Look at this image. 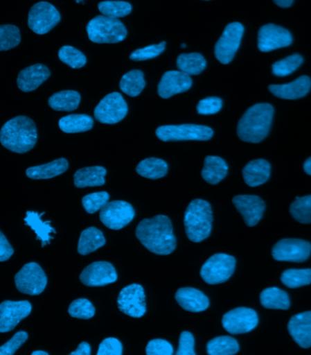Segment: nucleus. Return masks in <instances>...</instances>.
Masks as SVG:
<instances>
[{
  "mask_svg": "<svg viewBox=\"0 0 311 355\" xmlns=\"http://www.w3.org/2000/svg\"><path fill=\"white\" fill-rule=\"evenodd\" d=\"M211 206L204 200L196 199L188 205L185 211L184 225L186 234L193 243L206 240L211 234Z\"/></svg>",
  "mask_w": 311,
  "mask_h": 355,
  "instance_id": "obj_4",
  "label": "nucleus"
},
{
  "mask_svg": "<svg viewBox=\"0 0 311 355\" xmlns=\"http://www.w3.org/2000/svg\"><path fill=\"white\" fill-rule=\"evenodd\" d=\"M243 33L244 27L240 23L233 22L226 26L215 46V56L220 63L226 65L233 60L240 48Z\"/></svg>",
  "mask_w": 311,
  "mask_h": 355,
  "instance_id": "obj_11",
  "label": "nucleus"
},
{
  "mask_svg": "<svg viewBox=\"0 0 311 355\" xmlns=\"http://www.w3.org/2000/svg\"><path fill=\"white\" fill-rule=\"evenodd\" d=\"M135 211L132 205L123 200L107 202L100 211L101 223L109 229L118 231L132 222Z\"/></svg>",
  "mask_w": 311,
  "mask_h": 355,
  "instance_id": "obj_10",
  "label": "nucleus"
},
{
  "mask_svg": "<svg viewBox=\"0 0 311 355\" xmlns=\"http://www.w3.org/2000/svg\"><path fill=\"white\" fill-rule=\"evenodd\" d=\"M229 167L223 159L217 156L206 157L202 176L209 184L215 185L225 179Z\"/></svg>",
  "mask_w": 311,
  "mask_h": 355,
  "instance_id": "obj_29",
  "label": "nucleus"
},
{
  "mask_svg": "<svg viewBox=\"0 0 311 355\" xmlns=\"http://www.w3.org/2000/svg\"><path fill=\"white\" fill-rule=\"evenodd\" d=\"M195 340L190 331H182L179 336L177 355H196L194 349Z\"/></svg>",
  "mask_w": 311,
  "mask_h": 355,
  "instance_id": "obj_51",
  "label": "nucleus"
},
{
  "mask_svg": "<svg viewBox=\"0 0 311 355\" xmlns=\"http://www.w3.org/2000/svg\"><path fill=\"white\" fill-rule=\"evenodd\" d=\"M303 168L305 173L311 176V157L305 162Z\"/></svg>",
  "mask_w": 311,
  "mask_h": 355,
  "instance_id": "obj_55",
  "label": "nucleus"
},
{
  "mask_svg": "<svg viewBox=\"0 0 311 355\" xmlns=\"http://www.w3.org/2000/svg\"><path fill=\"white\" fill-rule=\"evenodd\" d=\"M145 86L146 83H145L143 72L138 69L127 72L121 78L119 83L122 92L130 97H136L141 94Z\"/></svg>",
  "mask_w": 311,
  "mask_h": 355,
  "instance_id": "obj_36",
  "label": "nucleus"
},
{
  "mask_svg": "<svg viewBox=\"0 0 311 355\" xmlns=\"http://www.w3.org/2000/svg\"><path fill=\"white\" fill-rule=\"evenodd\" d=\"M186 46H187V45H186V44H181V48H182V49H184V48H186Z\"/></svg>",
  "mask_w": 311,
  "mask_h": 355,
  "instance_id": "obj_57",
  "label": "nucleus"
},
{
  "mask_svg": "<svg viewBox=\"0 0 311 355\" xmlns=\"http://www.w3.org/2000/svg\"><path fill=\"white\" fill-rule=\"evenodd\" d=\"M69 162L66 159H57L46 164L35 166L26 171L27 176L32 180H46L61 175L68 170Z\"/></svg>",
  "mask_w": 311,
  "mask_h": 355,
  "instance_id": "obj_27",
  "label": "nucleus"
},
{
  "mask_svg": "<svg viewBox=\"0 0 311 355\" xmlns=\"http://www.w3.org/2000/svg\"><path fill=\"white\" fill-rule=\"evenodd\" d=\"M292 43L290 31L274 24H267L260 28L258 34V48L260 51L269 52L285 48Z\"/></svg>",
  "mask_w": 311,
  "mask_h": 355,
  "instance_id": "obj_17",
  "label": "nucleus"
},
{
  "mask_svg": "<svg viewBox=\"0 0 311 355\" xmlns=\"http://www.w3.org/2000/svg\"><path fill=\"white\" fill-rule=\"evenodd\" d=\"M175 298L183 309L191 313H202L209 306L208 297L195 288H180L176 293Z\"/></svg>",
  "mask_w": 311,
  "mask_h": 355,
  "instance_id": "obj_24",
  "label": "nucleus"
},
{
  "mask_svg": "<svg viewBox=\"0 0 311 355\" xmlns=\"http://www.w3.org/2000/svg\"><path fill=\"white\" fill-rule=\"evenodd\" d=\"M105 243L106 239L103 232L95 227H89L81 232L78 240V252L80 255H88L103 247Z\"/></svg>",
  "mask_w": 311,
  "mask_h": 355,
  "instance_id": "obj_30",
  "label": "nucleus"
},
{
  "mask_svg": "<svg viewBox=\"0 0 311 355\" xmlns=\"http://www.w3.org/2000/svg\"><path fill=\"white\" fill-rule=\"evenodd\" d=\"M285 286L295 289L311 284V269H289L281 275Z\"/></svg>",
  "mask_w": 311,
  "mask_h": 355,
  "instance_id": "obj_38",
  "label": "nucleus"
},
{
  "mask_svg": "<svg viewBox=\"0 0 311 355\" xmlns=\"http://www.w3.org/2000/svg\"><path fill=\"white\" fill-rule=\"evenodd\" d=\"M156 135L162 141H205L212 138L213 130L202 125H165L157 129Z\"/></svg>",
  "mask_w": 311,
  "mask_h": 355,
  "instance_id": "obj_6",
  "label": "nucleus"
},
{
  "mask_svg": "<svg viewBox=\"0 0 311 355\" xmlns=\"http://www.w3.org/2000/svg\"><path fill=\"white\" fill-rule=\"evenodd\" d=\"M106 174V168L100 166L80 168L74 174V184L80 189L103 186Z\"/></svg>",
  "mask_w": 311,
  "mask_h": 355,
  "instance_id": "obj_26",
  "label": "nucleus"
},
{
  "mask_svg": "<svg viewBox=\"0 0 311 355\" xmlns=\"http://www.w3.org/2000/svg\"><path fill=\"white\" fill-rule=\"evenodd\" d=\"M193 86L190 76L180 71L166 72L158 86V93L162 98H168L187 92Z\"/></svg>",
  "mask_w": 311,
  "mask_h": 355,
  "instance_id": "obj_20",
  "label": "nucleus"
},
{
  "mask_svg": "<svg viewBox=\"0 0 311 355\" xmlns=\"http://www.w3.org/2000/svg\"><path fill=\"white\" fill-rule=\"evenodd\" d=\"M244 180L249 187L263 185L269 179L270 164L265 159H254L243 168Z\"/></svg>",
  "mask_w": 311,
  "mask_h": 355,
  "instance_id": "obj_25",
  "label": "nucleus"
},
{
  "mask_svg": "<svg viewBox=\"0 0 311 355\" xmlns=\"http://www.w3.org/2000/svg\"><path fill=\"white\" fill-rule=\"evenodd\" d=\"M32 311L30 302L5 301L0 304V333L14 330L22 320L27 318Z\"/></svg>",
  "mask_w": 311,
  "mask_h": 355,
  "instance_id": "obj_16",
  "label": "nucleus"
},
{
  "mask_svg": "<svg viewBox=\"0 0 311 355\" xmlns=\"http://www.w3.org/2000/svg\"><path fill=\"white\" fill-rule=\"evenodd\" d=\"M290 214L296 222L311 223V195L305 197H296L290 208Z\"/></svg>",
  "mask_w": 311,
  "mask_h": 355,
  "instance_id": "obj_39",
  "label": "nucleus"
},
{
  "mask_svg": "<svg viewBox=\"0 0 311 355\" xmlns=\"http://www.w3.org/2000/svg\"><path fill=\"white\" fill-rule=\"evenodd\" d=\"M109 200V193L106 191H100V193H94L86 195L82 199L83 208L89 214H95L100 211L103 206L106 205Z\"/></svg>",
  "mask_w": 311,
  "mask_h": 355,
  "instance_id": "obj_45",
  "label": "nucleus"
},
{
  "mask_svg": "<svg viewBox=\"0 0 311 355\" xmlns=\"http://www.w3.org/2000/svg\"><path fill=\"white\" fill-rule=\"evenodd\" d=\"M139 175L150 180H158L166 176L168 164L163 159L148 158L139 163L136 168Z\"/></svg>",
  "mask_w": 311,
  "mask_h": 355,
  "instance_id": "obj_34",
  "label": "nucleus"
},
{
  "mask_svg": "<svg viewBox=\"0 0 311 355\" xmlns=\"http://www.w3.org/2000/svg\"><path fill=\"white\" fill-rule=\"evenodd\" d=\"M89 40L94 43H118L126 39L127 31L123 23L118 19L97 16L87 26Z\"/></svg>",
  "mask_w": 311,
  "mask_h": 355,
  "instance_id": "obj_5",
  "label": "nucleus"
},
{
  "mask_svg": "<svg viewBox=\"0 0 311 355\" xmlns=\"http://www.w3.org/2000/svg\"><path fill=\"white\" fill-rule=\"evenodd\" d=\"M80 282L89 287H100L117 281L114 266L107 261H95L86 267L80 276Z\"/></svg>",
  "mask_w": 311,
  "mask_h": 355,
  "instance_id": "obj_18",
  "label": "nucleus"
},
{
  "mask_svg": "<svg viewBox=\"0 0 311 355\" xmlns=\"http://www.w3.org/2000/svg\"><path fill=\"white\" fill-rule=\"evenodd\" d=\"M236 267V259L225 253L212 255L202 267L200 275L208 284H220L229 280Z\"/></svg>",
  "mask_w": 311,
  "mask_h": 355,
  "instance_id": "obj_7",
  "label": "nucleus"
},
{
  "mask_svg": "<svg viewBox=\"0 0 311 355\" xmlns=\"http://www.w3.org/2000/svg\"><path fill=\"white\" fill-rule=\"evenodd\" d=\"M148 355H172V345L168 340L162 339L151 340L146 347Z\"/></svg>",
  "mask_w": 311,
  "mask_h": 355,
  "instance_id": "obj_49",
  "label": "nucleus"
},
{
  "mask_svg": "<svg viewBox=\"0 0 311 355\" xmlns=\"http://www.w3.org/2000/svg\"><path fill=\"white\" fill-rule=\"evenodd\" d=\"M80 103V93L75 90H63L55 93L48 100L51 109L57 112H73Z\"/></svg>",
  "mask_w": 311,
  "mask_h": 355,
  "instance_id": "obj_31",
  "label": "nucleus"
},
{
  "mask_svg": "<svg viewBox=\"0 0 311 355\" xmlns=\"http://www.w3.org/2000/svg\"><path fill=\"white\" fill-rule=\"evenodd\" d=\"M127 104L118 92L110 93L96 107L94 115L98 121L104 124H116L126 117Z\"/></svg>",
  "mask_w": 311,
  "mask_h": 355,
  "instance_id": "obj_13",
  "label": "nucleus"
},
{
  "mask_svg": "<svg viewBox=\"0 0 311 355\" xmlns=\"http://www.w3.org/2000/svg\"><path fill=\"white\" fill-rule=\"evenodd\" d=\"M222 107V98L209 97L199 101L197 106V112L200 115H212L219 112Z\"/></svg>",
  "mask_w": 311,
  "mask_h": 355,
  "instance_id": "obj_48",
  "label": "nucleus"
},
{
  "mask_svg": "<svg viewBox=\"0 0 311 355\" xmlns=\"http://www.w3.org/2000/svg\"><path fill=\"white\" fill-rule=\"evenodd\" d=\"M274 114L269 103H258L249 107L238 124V136L241 141L258 144L266 138Z\"/></svg>",
  "mask_w": 311,
  "mask_h": 355,
  "instance_id": "obj_3",
  "label": "nucleus"
},
{
  "mask_svg": "<svg viewBox=\"0 0 311 355\" xmlns=\"http://www.w3.org/2000/svg\"><path fill=\"white\" fill-rule=\"evenodd\" d=\"M146 296L141 284H133L123 288L118 297V309L133 318L146 313Z\"/></svg>",
  "mask_w": 311,
  "mask_h": 355,
  "instance_id": "obj_14",
  "label": "nucleus"
},
{
  "mask_svg": "<svg viewBox=\"0 0 311 355\" xmlns=\"http://www.w3.org/2000/svg\"><path fill=\"white\" fill-rule=\"evenodd\" d=\"M310 253L311 244L298 239H283L272 249V256L276 261L289 263H303L309 259Z\"/></svg>",
  "mask_w": 311,
  "mask_h": 355,
  "instance_id": "obj_12",
  "label": "nucleus"
},
{
  "mask_svg": "<svg viewBox=\"0 0 311 355\" xmlns=\"http://www.w3.org/2000/svg\"><path fill=\"white\" fill-rule=\"evenodd\" d=\"M51 77V71L43 64L28 67L17 76V87L24 92L36 90L43 83Z\"/></svg>",
  "mask_w": 311,
  "mask_h": 355,
  "instance_id": "obj_21",
  "label": "nucleus"
},
{
  "mask_svg": "<svg viewBox=\"0 0 311 355\" xmlns=\"http://www.w3.org/2000/svg\"><path fill=\"white\" fill-rule=\"evenodd\" d=\"M59 58L63 63L72 69L83 68L86 65L85 55L71 46H64L60 49Z\"/></svg>",
  "mask_w": 311,
  "mask_h": 355,
  "instance_id": "obj_43",
  "label": "nucleus"
},
{
  "mask_svg": "<svg viewBox=\"0 0 311 355\" xmlns=\"http://www.w3.org/2000/svg\"><path fill=\"white\" fill-rule=\"evenodd\" d=\"M60 19V14L53 5L42 1L31 8L28 13V25L35 33L44 35L53 30Z\"/></svg>",
  "mask_w": 311,
  "mask_h": 355,
  "instance_id": "obj_9",
  "label": "nucleus"
},
{
  "mask_svg": "<svg viewBox=\"0 0 311 355\" xmlns=\"http://www.w3.org/2000/svg\"><path fill=\"white\" fill-rule=\"evenodd\" d=\"M44 214L45 212L39 214L37 211H27L24 219L26 224L36 234L37 240L42 241V247L51 243V241L53 240L51 234H56V231L51 226V222L42 220Z\"/></svg>",
  "mask_w": 311,
  "mask_h": 355,
  "instance_id": "obj_28",
  "label": "nucleus"
},
{
  "mask_svg": "<svg viewBox=\"0 0 311 355\" xmlns=\"http://www.w3.org/2000/svg\"><path fill=\"white\" fill-rule=\"evenodd\" d=\"M37 141L36 124L26 116L6 122L0 130V142L13 153L23 154L35 147Z\"/></svg>",
  "mask_w": 311,
  "mask_h": 355,
  "instance_id": "obj_2",
  "label": "nucleus"
},
{
  "mask_svg": "<svg viewBox=\"0 0 311 355\" xmlns=\"http://www.w3.org/2000/svg\"><path fill=\"white\" fill-rule=\"evenodd\" d=\"M123 354V347L118 339L106 338L98 346V355H121Z\"/></svg>",
  "mask_w": 311,
  "mask_h": 355,
  "instance_id": "obj_50",
  "label": "nucleus"
},
{
  "mask_svg": "<svg viewBox=\"0 0 311 355\" xmlns=\"http://www.w3.org/2000/svg\"><path fill=\"white\" fill-rule=\"evenodd\" d=\"M91 354V348H90L89 343L83 342L81 343L78 348L74 352H72L71 355H90Z\"/></svg>",
  "mask_w": 311,
  "mask_h": 355,
  "instance_id": "obj_53",
  "label": "nucleus"
},
{
  "mask_svg": "<svg viewBox=\"0 0 311 355\" xmlns=\"http://www.w3.org/2000/svg\"><path fill=\"white\" fill-rule=\"evenodd\" d=\"M69 313L74 318L89 320L95 315V307L88 299L80 298L69 305Z\"/></svg>",
  "mask_w": 311,
  "mask_h": 355,
  "instance_id": "obj_44",
  "label": "nucleus"
},
{
  "mask_svg": "<svg viewBox=\"0 0 311 355\" xmlns=\"http://www.w3.org/2000/svg\"><path fill=\"white\" fill-rule=\"evenodd\" d=\"M32 355H48V353L44 351H36L32 353Z\"/></svg>",
  "mask_w": 311,
  "mask_h": 355,
  "instance_id": "obj_56",
  "label": "nucleus"
},
{
  "mask_svg": "<svg viewBox=\"0 0 311 355\" xmlns=\"http://www.w3.org/2000/svg\"><path fill=\"white\" fill-rule=\"evenodd\" d=\"M166 42L159 43V45H150L145 48L136 49L130 54V60L134 61H144L155 59L165 51Z\"/></svg>",
  "mask_w": 311,
  "mask_h": 355,
  "instance_id": "obj_46",
  "label": "nucleus"
},
{
  "mask_svg": "<svg viewBox=\"0 0 311 355\" xmlns=\"http://www.w3.org/2000/svg\"><path fill=\"white\" fill-rule=\"evenodd\" d=\"M93 119L85 114H71L61 118L60 129L65 133H80L88 132L93 127Z\"/></svg>",
  "mask_w": 311,
  "mask_h": 355,
  "instance_id": "obj_33",
  "label": "nucleus"
},
{
  "mask_svg": "<svg viewBox=\"0 0 311 355\" xmlns=\"http://www.w3.org/2000/svg\"><path fill=\"white\" fill-rule=\"evenodd\" d=\"M17 289L24 295L35 296L44 292L48 284L46 273L37 263H28L15 276Z\"/></svg>",
  "mask_w": 311,
  "mask_h": 355,
  "instance_id": "obj_8",
  "label": "nucleus"
},
{
  "mask_svg": "<svg viewBox=\"0 0 311 355\" xmlns=\"http://www.w3.org/2000/svg\"><path fill=\"white\" fill-rule=\"evenodd\" d=\"M81 1H83V0H77V2H78V3H80V2H81Z\"/></svg>",
  "mask_w": 311,
  "mask_h": 355,
  "instance_id": "obj_58",
  "label": "nucleus"
},
{
  "mask_svg": "<svg viewBox=\"0 0 311 355\" xmlns=\"http://www.w3.org/2000/svg\"><path fill=\"white\" fill-rule=\"evenodd\" d=\"M14 254V249L11 244L8 243L5 235L0 232V261L10 260L11 256Z\"/></svg>",
  "mask_w": 311,
  "mask_h": 355,
  "instance_id": "obj_52",
  "label": "nucleus"
},
{
  "mask_svg": "<svg viewBox=\"0 0 311 355\" xmlns=\"http://www.w3.org/2000/svg\"><path fill=\"white\" fill-rule=\"evenodd\" d=\"M287 330L301 348L311 347V311L292 316L287 324Z\"/></svg>",
  "mask_w": 311,
  "mask_h": 355,
  "instance_id": "obj_22",
  "label": "nucleus"
},
{
  "mask_svg": "<svg viewBox=\"0 0 311 355\" xmlns=\"http://www.w3.org/2000/svg\"><path fill=\"white\" fill-rule=\"evenodd\" d=\"M275 4L281 8H289L292 5L294 0H273Z\"/></svg>",
  "mask_w": 311,
  "mask_h": 355,
  "instance_id": "obj_54",
  "label": "nucleus"
},
{
  "mask_svg": "<svg viewBox=\"0 0 311 355\" xmlns=\"http://www.w3.org/2000/svg\"><path fill=\"white\" fill-rule=\"evenodd\" d=\"M311 88V80L308 76H301L292 83L283 85H270L269 92L276 97L284 100H296L306 96Z\"/></svg>",
  "mask_w": 311,
  "mask_h": 355,
  "instance_id": "obj_23",
  "label": "nucleus"
},
{
  "mask_svg": "<svg viewBox=\"0 0 311 355\" xmlns=\"http://www.w3.org/2000/svg\"><path fill=\"white\" fill-rule=\"evenodd\" d=\"M98 10L103 16L118 19L130 15L132 7L126 1H103L98 4Z\"/></svg>",
  "mask_w": 311,
  "mask_h": 355,
  "instance_id": "obj_40",
  "label": "nucleus"
},
{
  "mask_svg": "<svg viewBox=\"0 0 311 355\" xmlns=\"http://www.w3.org/2000/svg\"><path fill=\"white\" fill-rule=\"evenodd\" d=\"M302 62H303V59L301 55H290V56L273 64L272 73L277 77H285V76L292 74L296 71Z\"/></svg>",
  "mask_w": 311,
  "mask_h": 355,
  "instance_id": "obj_42",
  "label": "nucleus"
},
{
  "mask_svg": "<svg viewBox=\"0 0 311 355\" xmlns=\"http://www.w3.org/2000/svg\"><path fill=\"white\" fill-rule=\"evenodd\" d=\"M28 338V334L26 331H17L12 338L0 346V355H13L27 342Z\"/></svg>",
  "mask_w": 311,
  "mask_h": 355,
  "instance_id": "obj_47",
  "label": "nucleus"
},
{
  "mask_svg": "<svg viewBox=\"0 0 311 355\" xmlns=\"http://www.w3.org/2000/svg\"><path fill=\"white\" fill-rule=\"evenodd\" d=\"M136 236L148 251L157 255H168L175 251L177 239L172 223L165 215L141 220L136 227Z\"/></svg>",
  "mask_w": 311,
  "mask_h": 355,
  "instance_id": "obj_1",
  "label": "nucleus"
},
{
  "mask_svg": "<svg viewBox=\"0 0 311 355\" xmlns=\"http://www.w3.org/2000/svg\"><path fill=\"white\" fill-rule=\"evenodd\" d=\"M179 71L188 75H199L207 67V61L199 53L180 54L177 59Z\"/></svg>",
  "mask_w": 311,
  "mask_h": 355,
  "instance_id": "obj_35",
  "label": "nucleus"
},
{
  "mask_svg": "<svg viewBox=\"0 0 311 355\" xmlns=\"http://www.w3.org/2000/svg\"><path fill=\"white\" fill-rule=\"evenodd\" d=\"M260 304L267 309L287 310L290 306L289 295L278 288H267L260 293Z\"/></svg>",
  "mask_w": 311,
  "mask_h": 355,
  "instance_id": "obj_32",
  "label": "nucleus"
},
{
  "mask_svg": "<svg viewBox=\"0 0 311 355\" xmlns=\"http://www.w3.org/2000/svg\"><path fill=\"white\" fill-rule=\"evenodd\" d=\"M240 350L236 339L231 336H219L209 340L207 353L209 355H233Z\"/></svg>",
  "mask_w": 311,
  "mask_h": 355,
  "instance_id": "obj_37",
  "label": "nucleus"
},
{
  "mask_svg": "<svg viewBox=\"0 0 311 355\" xmlns=\"http://www.w3.org/2000/svg\"><path fill=\"white\" fill-rule=\"evenodd\" d=\"M235 207L242 215L244 222L249 227L257 225L265 211V202L255 195H238L233 200Z\"/></svg>",
  "mask_w": 311,
  "mask_h": 355,
  "instance_id": "obj_19",
  "label": "nucleus"
},
{
  "mask_svg": "<svg viewBox=\"0 0 311 355\" xmlns=\"http://www.w3.org/2000/svg\"><path fill=\"white\" fill-rule=\"evenodd\" d=\"M21 40L19 28L14 25L0 26V51H10Z\"/></svg>",
  "mask_w": 311,
  "mask_h": 355,
  "instance_id": "obj_41",
  "label": "nucleus"
},
{
  "mask_svg": "<svg viewBox=\"0 0 311 355\" xmlns=\"http://www.w3.org/2000/svg\"><path fill=\"white\" fill-rule=\"evenodd\" d=\"M258 317L251 308L240 307L228 311L222 317V326L231 334L249 333L257 327Z\"/></svg>",
  "mask_w": 311,
  "mask_h": 355,
  "instance_id": "obj_15",
  "label": "nucleus"
}]
</instances>
